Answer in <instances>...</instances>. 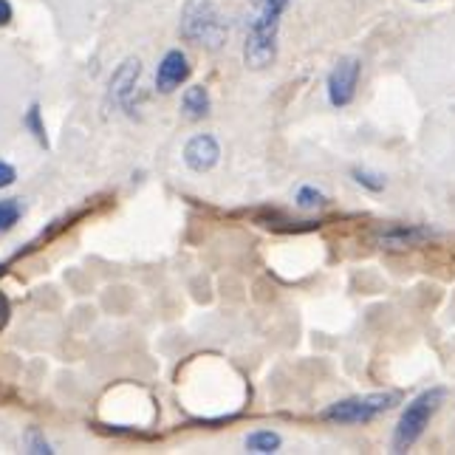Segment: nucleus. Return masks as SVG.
Masks as SVG:
<instances>
[{
  "label": "nucleus",
  "mask_w": 455,
  "mask_h": 455,
  "mask_svg": "<svg viewBox=\"0 0 455 455\" xmlns=\"http://www.w3.org/2000/svg\"><path fill=\"white\" fill-rule=\"evenodd\" d=\"M23 447H26V452H31V455H54V447L49 444V438L43 435L40 427H28V430H26V435H23Z\"/></svg>",
  "instance_id": "15"
},
{
  "label": "nucleus",
  "mask_w": 455,
  "mask_h": 455,
  "mask_svg": "<svg viewBox=\"0 0 455 455\" xmlns=\"http://www.w3.org/2000/svg\"><path fill=\"white\" fill-rule=\"evenodd\" d=\"M435 238V229L421 224H382L373 229V243L382 249H411Z\"/></svg>",
  "instance_id": "7"
},
{
  "label": "nucleus",
  "mask_w": 455,
  "mask_h": 455,
  "mask_svg": "<svg viewBox=\"0 0 455 455\" xmlns=\"http://www.w3.org/2000/svg\"><path fill=\"white\" fill-rule=\"evenodd\" d=\"M294 204L300 210H317V207H325L328 196L323 190H317L314 184H303L300 190H297V196H294Z\"/></svg>",
  "instance_id": "14"
},
{
  "label": "nucleus",
  "mask_w": 455,
  "mask_h": 455,
  "mask_svg": "<svg viewBox=\"0 0 455 455\" xmlns=\"http://www.w3.org/2000/svg\"><path fill=\"white\" fill-rule=\"evenodd\" d=\"M218 162H221V145L212 133H196L184 145V164L193 172H210Z\"/></svg>",
  "instance_id": "9"
},
{
  "label": "nucleus",
  "mask_w": 455,
  "mask_h": 455,
  "mask_svg": "<svg viewBox=\"0 0 455 455\" xmlns=\"http://www.w3.org/2000/svg\"><path fill=\"white\" fill-rule=\"evenodd\" d=\"M212 111V97H210V88L207 85H190L181 93V114L187 119H204L210 116Z\"/></svg>",
  "instance_id": "10"
},
{
  "label": "nucleus",
  "mask_w": 455,
  "mask_h": 455,
  "mask_svg": "<svg viewBox=\"0 0 455 455\" xmlns=\"http://www.w3.org/2000/svg\"><path fill=\"white\" fill-rule=\"evenodd\" d=\"M246 450L249 452H258V455H272L283 447V438H280L275 430H252L246 435Z\"/></svg>",
  "instance_id": "12"
},
{
  "label": "nucleus",
  "mask_w": 455,
  "mask_h": 455,
  "mask_svg": "<svg viewBox=\"0 0 455 455\" xmlns=\"http://www.w3.org/2000/svg\"><path fill=\"white\" fill-rule=\"evenodd\" d=\"M14 181H18V170H14V164L0 159V190H6Z\"/></svg>",
  "instance_id": "17"
},
{
  "label": "nucleus",
  "mask_w": 455,
  "mask_h": 455,
  "mask_svg": "<svg viewBox=\"0 0 455 455\" xmlns=\"http://www.w3.org/2000/svg\"><path fill=\"white\" fill-rule=\"evenodd\" d=\"M26 215V201L23 198H0V235L12 232Z\"/></svg>",
  "instance_id": "13"
},
{
  "label": "nucleus",
  "mask_w": 455,
  "mask_h": 455,
  "mask_svg": "<svg viewBox=\"0 0 455 455\" xmlns=\"http://www.w3.org/2000/svg\"><path fill=\"white\" fill-rule=\"evenodd\" d=\"M14 20V6L9 4V0H0V28L9 26Z\"/></svg>",
  "instance_id": "18"
},
{
  "label": "nucleus",
  "mask_w": 455,
  "mask_h": 455,
  "mask_svg": "<svg viewBox=\"0 0 455 455\" xmlns=\"http://www.w3.org/2000/svg\"><path fill=\"white\" fill-rule=\"evenodd\" d=\"M359 74H363V62L356 57H339L334 62L331 74L325 80V91H328V102L334 108H348L356 97V83H359Z\"/></svg>",
  "instance_id": "5"
},
{
  "label": "nucleus",
  "mask_w": 455,
  "mask_h": 455,
  "mask_svg": "<svg viewBox=\"0 0 455 455\" xmlns=\"http://www.w3.org/2000/svg\"><path fill=\"white\" fill-rule=\"evenodd\" d=\"M351 176H354V181L359 187H365V190H371V193H382L385 184H387V179L382 176V172H373V170H365V167H356Z\"/></svg>",
  "instance_id": "16"
},
{
  "label": "nucleus",
  "mask_w": 455,
  "mask_h": 455,
  "mask_svg": "<svg viewBox=\"0 0 455 455\" xmlns=\"http://www.w3.org/2000/svg\"><path fill=\"white\" fill-rule=\"evenodd\" d=\"M23 128L35 136V142L40 145V148H45L49 150L52 148V142H49V131H45V119H43V108H40V102H31L28 105V111L23 114Z\"/></svg>",
  "instance_id": "11"
},
{
  "label": "nucleus",
  "mask_w": 455,
  "mask_h": 455,
  "mask_svg": "<svg viewBox=\"0 0 455 455\" xmlns=\"http://www.w3.org/2000/svg\"><path fill=\"white\" fill-rule=\"evenodd\" d=\"M179 35L184 43L218 52L229 37V26L221 9L215 6V0H184L179 18Z\"/></svg>",
  "instance_id": "2"
},
{
  "label": "nucleus",
  "mask_w": 455,
  "mask_h": 455,
  "mask_svg": "<svg viewBox=\"0 0 455 455\" xmlns=\"http://www.w3.org/2000/svg\"><path fill=\"white\" fill-rule=\"evenodd\" d=\"M139 76H142V60L139 57H124L116 71L108 80V102L119 111L133 114V97L139 88Z\"/></svg>",
  "instance_id": "6"
},
{
  "label": "nucleus",
  "mask_w": 455,
  "mask_h": 455,
  "mask_svg": "<svg viewBox=\"0 0 455 455\" xmlns=\"http://www.w3.org/2000/svg\"><path fill=\"white\" fill-rule=\"evenodd\" d=\"M291 0H255V14L246 23V43H243V62L249 68H269L277 60V40L280 23L289 12Z\"/></svg>",
  "instance_id": "1"
},
{
  "label": "nucleus",
  "mask_w": 455,
  "mask_h": 455,
  "mask_svg": "<svg viewBox=\"0 0 455 455\" xmlns=\"http://www.w3.org/2000/svg\"><path fill=\"white\" fill-rule=\"evenodd\" d=\"M190 74H193L190 57H187L181 49H170L162 57L159 68H156V91L167 97V93L179 91L187 80H190Z\"/></svg>",
  "instance_id": "8"
},
{
  "label": "nucleus",
  "mask_w": 455,
  "mask_h": 455,
  "mask_svg": "<svg viewBox=\"0 0 455 455\" xmlns=\"http://www.w3.org/2000/svg\"><path fill=\"white\" fill-rule=\"evenodd\" d=\"M402 402V396L396 390H382V394H365V396H351L328 404L320 413L325 421L331 425H368V421L379 419L382 413L394 411V407Z\"/></svg>",
  "instance_id": "4"
},
{
  "label": "nucleus",
  "mask_w": 455,
  "mask_h": 455,
  "mask_svg": "<svg viewBox=\"0 0 455 455\" xmlns=\"http://www.w3.org/2000/svg\"><path fill=\"white\" fill-rule=\"evenodd\" d=\"M444 399H447L444 387H430V390H421L416 399L407 402V407L402 411L396 427H394V438H390L394 452H407L421 435H425L430 419L435 416L438 407L444 404Z\"/></svg>",
  "instance_id": "3"
}]
</instances>
